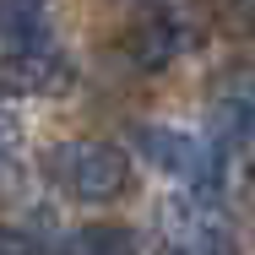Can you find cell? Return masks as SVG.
I'll return each instance as SVG.
<instances>
[{"instance_id":"obj_1","label":"cell","mask_w":255,"mask_h":255,"mask_svg":"<svg viewBox=\"0 0 255 255\" xmlns=\"http://www.w3.org/2000/svg\"><path fill=\"white\" fill-rule=\"evenodd\" d=\"M49 179L71 196V201H114L125 196L130 185V157L120 152L114 141L98 136H76V141H60L49 152Z\"/></svg>"},{"instance_id":"obj_2","label":"cell","mask_w":255,"mask_h":255,"mask_svg":"<svg viewBox=\"0 0 255 255\" xmlns=\"http://www.w3.org/2000/svg\"><path fill=\"white\" fill-rule=\"evenodd\" d=\"M157 239H163V255H239L234 223L223 217L217 201H206V190L157 206Z\"/></svg>"},{"instance_id":"obj_3","label":"cell","mask_w":255,"mask_h":255,"mask_svg":"<svg viewBox=\"0 0 255 255\" xmlns=\"http://www.w3.org/2000/svg\"><path fill=\"white\" fill-rule=\"evenodd\" d=\"M141 152L157 174L168 179H185L196 190H212L217 185V163L223 157L212 152V141L190 136V130H174V125H141Z\"/></svg>"},{"instance_id":"obj_4","label":"cell","mask_w":255,"mask_h":255,"mask_svg":"<svg viewBox=\"0 0 255 255\" xmlns=\"http://www.w3.org/2000/svg\"><path fill=\"white\" fill-rule=\"evenodd\" d=\"M71 82H76V71L49 38L5 49V60H0V87L22 93V98H60V93H71Z\"/></svg>"},{"instance_id":"obj_5","label":"cell","mask_w":255,"mask_h":255,"mask_svg":"<svg viewBox=\"0 0 255 255\" xmlns=\"http://www.w3.org/2000/svg\"><path fill=\"white\" fill-rule=\"evenodd\" d=\"M179 22H174V11H163V5H152V11H141L130 27H125V49H130V60L141 65V71H163L174 54H179Z\"/></svg>"},{"instance_id":"obj_6","label":"cell","mask_w":255,"mask_h":255,"mask_svg":"<svg viewBox=\"0 0 255 255\" xmlns=\"http://www.w3.org/2000/svg\"><path fill=\"white\" fill-rule=\"evenodd\" d=\"M65 255H136V234L120 223H87L71 234Z\"/></svg>"},{"instance_id":"obj_7","label":"cell","mask_w":255,"mask_h":255,"mask_svg":"<svg viewBox=\"0 0 255 255\" xmlns=\"http://www.w3.org/2000/svg\"><path fill=\"white\" fill-rule=\"evenodd\" d=\"M0 255H44L27 234H11V228H0Z\"/></svg>"},{"instance_id":"obj_8","label":"cell","mask_w":255,"mask_h":255,"mask_svg":"<svg viewBox=\"0 0 255 255\" xmlns=\"http://www.w3.org/2000/svg\"><path fill=\"white\" fill-rule=\"evenodd\" d=\"M250 190H255V168H250Z\"/></svg>"}]
</instances>
